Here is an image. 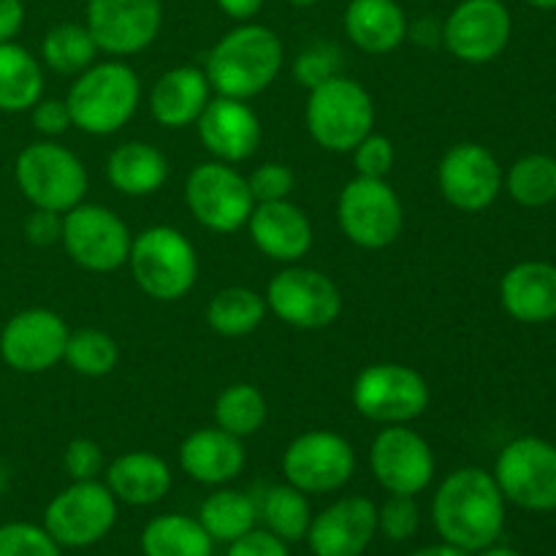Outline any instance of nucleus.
<instances>
[{
  "instance_id": "10",
  "label": "nucleus",
  "mask_w": 556,
  "mask_h": 556,
  "mask_svg": "<svg viewBox=\"0 0 556 556\" xmlns=\"http://www.w3.org/2000/svg\"><path fill=\"white\" fill-rule=\"evenodd\" d=\"M119 503L106 483L71 481L49 500L43 510V530L60 548H87L101 543L117 525Z\"/></svg>"
},
{
  "instance_id": "28",
  "label": "nucleus",
  "mask_w": 556,
  "mask_h": 556,
  "mask_svg": "<svg viewBox=\"0 0 556 556\" xmlns=\"http://www.w3.org/2000/svg\"><path fill=\"white\" fill-rule=\"evenodd\" d=\"M106 179L117 193L144 199L157 193L168 179V157L150 141L130 139L114 147L106 157Z\"/></svg>"
},
{
  "instance_id": "37",
  "label": "nucleus",
  "mask_w": 556,
  "mask_h": 556,
  "mask_svg": "<svg viewBox=\"0 0 556 556\" xmlns=\"http://www.w3.org/2000/svg\"><path fill=\"white\" fill-rule=\"evenodd\" d=\"M63 362L81 378H106L119 364V345L103 329H76L65 342Z\"/></svg>"
},
{
  "instance_id": "17",
  "label": "nucleus",
  "mask_w": 556,
  "mask_h": 556,
  "mask_svg": "<svg viewBox=\"0 0 556 556\" xmlns=\"http://www.w3.org/2000/svg\"><path fill=\"white\" fill-rule=\"evenodd\" d=\"M514 16L503 0H462L443 20V47L459 63L486 65L508 49Z\"/></svg>"
},
{
  "instance_id": "4",
  "label": "nucleus",
  "mask_w": 556,
  "mask_h": 556,
  "mask_svg": "<svg viewBox=\"0 0 556 556\" xmlns=\"http://www.w3.org/2000/svg\"><path fill=\"white\" fill-rule=\"evenodd\" d=\"M130 277L155 302H179L199 280V255L193 242L174 226H150L130 242Z\"/></svg>"
},
{
  "instance_id": "2",
  "label": "nucleus",
  "mask_w": 556,
  "mask_h": 556,
  "mask_svg": "<svg viewBox=\"0 0 556 556\" xmlns=\"http://www.w3.org/2000/svg\"><path fill=\"white\" fill-rule=\"evenodd\" d=\"M286 65V47L271 27L237 22L217 38L204 63L215 96L253 101L269 90Z\"/></svg>"
},
{
  "instance_id": "23",
  "label": "nucleus",
  "mask_w": 556,
  "mask_h": 556,
  "mask_svg": "<svg viewBox=\"0 0 556 556\" xmlns=\"http://www.w3.org/2000/svg\"><path fill=\"white\" fill-rule=\"evenodd\" d=\"M177 459L179 470L190 481L217 489L228 486L242 476L248 465V451H244V440L223 432L220 427H204L182 440Z\"/></svg>"
},
{
  "instance_id": "27",
  "label": "nucleus",
  "mask_w": 556,
  "mask_h": 556,
  "mask_svg": "<svg viewBox=\"0 0 556 556\" xmlns=\"http://www.w3.org/2000/svg\"><path fill=\"white\" fill-rule=\"evenodd\" d=\"M407 14L400 0H348L342 30L364 54H389L407 41Z\"/></svg>"
},
{
  "instance_id": "50",
  "label": "nucleus",
  "mask_w": 556,
  "mask_h": 556,
  "mask_svg": "<svg viewBox=\"0 0 556 556\" xmlns=\"http://www.w3.org/2000/svg\"><path fill=\"white\" fill-rule=\"evenodd\" d=\"M407 556H472V554L462 552V548L451 546V543H434V546H424V548H418V552H413Z\"/></svg>"
},
{
  "instance_id": "25",
  "label": "nucleus",
  "mask_w": 556,
  "mask_h": 556,
  "mask_svg": "<svg viewBox=\"0 0 556 556\" xmlns=\"http://www.w3.org/2000/svg\"><path fill=\"white\" fill-rule=\"evenodd\" d=\"M500 302L514 320L541 326L556 318V266L548 261H521L500 280Z\"/></svg>"
},
{
  "instance_id": "7",
  "label": "nucleus",
  "mask_w": 556,
  "mask_h": 556,
  "mask_svg": "<svg viewBox=\"0 0 556 556\" xmlns=\"http://www.w3.org/2000/svg\"><path fill=\"white\" fill-rule=\"evenodd\" d=\"M351 400L362 418L380 427H394L421 418L432 405V389L416 367L375 362L356 375Z\"/></svg>"
},
{
  "instance_id": "30",
  "label": "nucleus",
  "mask_w": 556,
  "mask_h": 556,
  "mask_svg": "<svg viewBox=\"0 0 556 556\" xmlns=\"http://www.w3.org/2000/svg\"><path fill=\"white\" fill-rule=\"evenodd\" d=\"M201 527L215 543H233L237 538L248 535L258 527V500L248 492L231 486H217L210 497L201 503L199 516Z\"/></svg>"
},
{
  "instance_id": "11",
  "label": "nucleus",
  "mask_w": 556,
  "mask_h": 556,
  "mask_svg": "<svg viewBox=\"0 0 556 556\" xmlns=\"http://www.w3.org/2000/svg\"><path fill=\"white\" fill-rule=\"evenodd\" d=\"M130 242H134V233L128 223L109 206L81 201L63 215L60 244L68 258L85 271L112 275L123 269L128 264Z\"/></svg>"
},
{
  "instance_id": "26",
  "label": "nucleus",
  "mask_w": 556,
  "mask_h": 556,
  "mask_svg": "<svg viewBox=\"0 0 556 556\" xmlns=\"http://www.w3.org/2000/svg\"><path fill=\"white\" fill-rule=\"evenodd\" d=\"M103 483L114 500L130 508H147L166 500L172 492L174 476L163 456L152 451H128L112 459L103 470Z\"/></svg>"
},
{
  "instance_id": "38",
  "label": "nucleus",
  "mask_w": 556,
  "mask_h": 556,
  "mask_svg": "<svg viewBox=\"0 0 556 556\" xmlns=\"http://www.w3.org/2000/svg\"><path fill=\"white\" fill-rule=\"evenodd\" d=\"M0 556H63V548L43 530V525L9 521L0 525Z\"/></svg>"
},
{
  "instance_id": "24",
  "label": "nucleus",
  "mask_w": 556,
  "mask_h": 556,
  "mask_svg": "<svg viewBox=\"0 0 556 556\" xmlns=\"http://www.w3.org/2000/svg\"><path fill=\"white\" fill-rule=\"evenodd\" d=\"M212 85L199 65H174L163 71L150 90V114L168 130H185L199 123L212 101Z\"/></svg>"
},
{
  "instance_id": "46",
  "label": "nucleus",
  "mask_w": 556,
  "mask_h": 556,
  "mask_svg": "<svg viewBox=\"0 0 556 556\" xmlns=\"http://www.w3.org/2000/svg\"><path fill=\"white\" fill-rule=\"evenodd\" d=\"M22 231H25L27 242L36 244V248H52V244L60 242V233H63V215L49 210H33L25 217Z\"/></svg>"
},
{
  "instance_id": "8",
  "label": "nucleus",
  "mask_w": 556,
  "mask_h": 556,
  "mask_svg": "<svg viewBox=\"0 0 556 556\" xmlns=\"http://www.w3.org/2000/svg\"><path fill=\"white\" fill-rule=\"evenodd\" d=\"M185 204L201 228L212 233H233L248 226L255 199L248 174L223 161H204L185 179Z\"/></svg>"
},
{
  "instance_id": "15",
  "label": "nucleus",
  "mask_w": 556,
  "mask_h": 556,
  "mask_svg": "<svg viewBox=\"0 0 556 556\" xmlns=\"http://www.w3.org/2000/svg\"><path fill=\"white\" fill-rule=\"evenodd\" d=\"M369 470L386 494L418 497L434 481V451L410 424L383 427L369 445Z\"/></svg>"
},
{
  "instance_id": "32",
  "label": "nucleus",
  "mask_w": 556,
  "mask_h": 556,
  "mask_svg": "<svg viewBox=\"0 0 556 556\" xmlns=\"http://www.w3.org/2000/svg\"><path fill=\"white\" fill-rule=\"evenodd\" d=\"M266 299L258 291L244 286H228L217 291L206 304V324L220 337H248L264 324Z\"/></svg>"
},
{
  "instance_id": "44",
  "label": "nucleus",
  "mask_w": 556,
  "mask_h": 556,
  "mask_svg": "<svg viewBox=\"0 0 556 556\" xmlns=\"http://www.w3.org/2000/svg\"><path fill=\"white\" fill-rule=\"evenodd\" d=\"M27 114H30L33 128H36L43 139H58V136L68 134V130L74 128L65 98L41 96L38 103H33V109Z\"/></svg>"
},
{
  "instance_id": "54",
  "label": "nucleus",
  "mask_w": 556,
  "mask_h": 556,
  "mask_svg": "<svg viewBox=\"0 0 556 556\" xmlns=\"http://www.w3.org/2000/svg\"><path fill=\"white\" fill-rule=\"evenodd\" d=\"M286 3L296 5V9H313V5H318L320 0H286Z\"/></svg>"
},
{
  "instance_id": "29",
  "label": "nucleus",
  "mask_w": 556,
  "mask_h": 556,
  "mask_svg": "<svg viewBox=\"0 0 556 556\" xmlns=\"http://www.w3.org/2000/svg\"><path fill=\"white\" fill-rule=\"evenodd\" d=\"M43 96V65L16 41L0 43V112H30Z\"/></svg>"
},
{
  "instance_id": "35",
  "label": "nucleus",
  "mask_w": 556,
  "mask_h": 556,
  "mask_svg": "<svg viewBox=\"0 0 556 556\" xmlns=\"http://www.w3.org/2000/svg\"><path fill=\"white\" fill-rule=\"evenodd\" d=\"M212 416H215V427H220L223 432L248 440L264 429L269 405L253 383H231L217 394Z\"/></svg>"
},
{
  "instance_id": "36",
  "label": "nucleus",
  "mask_w": 556,
  "mask_h": 556,
  "mask_svg": "<svg viewBox=\"0 0 556 556\" xmlns=\"http://www.w3.org/2000/svg\"><path fill=\"white\" fill-rule=\"evenodd\" d=\"M503 190H508L516 204L530 206V210L552 204L556 201V157L546 152L519 157L505 172Z\"/></svg>"
},
{
  "instance_id": "9",
  "label": "nucleus",
  "mask_w": 556,
  "mask_h": 556,
  "mask_svg": "<svg viewBox=\"0 0 556 556\" xmlns=\"http://www.w3.org/2000/svg\"><path fill=\"white\" fill-rule=\"evenodd\" d=\"M337 223L351 244L362 250H383L400 239L405 228V206L389 179L353 177L337 199Z\"/></svg>"
},
{
  "instance_id": "43",
  "label": "nucleus",
  "mask_w": 556,
  "mask_h": 556,
  "mask_svg": "<svg viewBox=\"0 0 556 556\" xmlns=\"http://www.w3.org/2000/svg\"><path fill=\"white\" fill-rule=\"evenodd\" d=\"M106 465L109 462L101 443L90 438L71 440L63 451V467L71 481H98L103 470H106Z\"/></svg>"
},
{
  "instance_id": "18",
  "label": "nucleus",
  "mask_w": 556,
  "mask_h": 556,
  "mask_svg": "<svg viewBox=\"0 0 556 556\" xmlns=\"http://www.w3.org/2000/svg\"><path fill=\"white\" fill-rule=\"evenodd\" d=\"M68 324L49 307H27L11 315L0 329V358L22 375H41L65 356Z\"/></svg>"
},
{
  "instance_id": "55",
  "label": "nucleus",
  "mask_w": 556,
  "mask_h": 556,
  "mask_svg": "<svg viewBox=\"0 0 556 556\" xmlns=\"http://www.w3.org/2000/svg\"><path fill=\"white\" fill-rule=\"evenodd\" d=\"M410 3H427V0H410Z\"/></svg>"
},
{
  "instance_id": "3",
  "label": "nucleus",
  "mask_w": 556,
  "mask_h": 556,
  "mask_svg": "<svg viewBox=\"0 0 556 556\" xmlns=\"http://www.w3.org/2000/svg\"><path fill=\"white\" fill-rule=\"evenodd\" d=\"M71 123L87 136L119 134L141 103V79L125 60H96L68 87Z\"/></svg>"
},
{
  "instance_id": "20",
  "label": "nucleus",
  "mask_w": 556,
  "mask_h": 556,
  "mask_svg": "<svg viewBox=\"0 0 556 556\" xmlns=\"http://www.w3.org/2000/svg\"><path fill=\"white\" fill-rule=\"evenodd\" d=\"M378 535V505L362 494H348L313 514L307 548L313 556H364Z\"/></svg>"
},
{
  "instance_id": "13",
  "label": "nucleus",
  "mask_w": 556,
  "mask_h": 556,
  "mask_svg": "<svg viewBox=\"0 0 556 556\" xmlns=\"http://www.w3.org/2000/svg\"><path fill=\"white\" fill-rule=\"evenodd\" d=\"M286 483L299 492L334 494L356 472V448L331 429H309L286 445L280 459Z\"/></svg>"
},
{
  "instance_id": "5",
  "label": "nucleus",
  "mask_w": 556,
  "mask_h": 556,
  "mask_svg": "<svg viewBox=\"0 0 556 556\" xmlns=\"http://www.w3.org/2000/svg\"><path fill=\"white\" fill-rule=\"evenodd\" d=\"M304 123L320 150L342 155L375 130V101L367 87L337 74L307 90Z\"/></svg>"
},
{
  "instance_id": "33",
  "label": "nucleus",
  "mask_w": 556,
  "mask_h": 556,
  "mask_svg": "<svg viewBox=\"0 0 556 556\" xmlns=\"http://www.w3.org/2000/svg\"><path fill=\"white\" fill-rule=\"evenodd\" d=\"M96 38L85 22H60L49 27L41 41V65L60 76H79L98 60Z\"/></svg>"
},
{
  "instance_id": "14",
  "label": "nucleus",
  "mask_w": 556,
  "mask_h": 556,
  "mask_svg": "<svg viewBox=\"0 0 556 556\" xmlns=\"http://www.w3.org/2000/svg\"><path fill=\"white\" fill-rule=\"evenodd\" d=\"M494 481L505 503L532 514L556 510V445L543 438H516L494 462Z\"/></svg>"
},
{
  "instance_id": "49",
  "label": "nucleus",
  "mask_w": 556,
  "mask_h": 556,
  "mask_svg": "<svg viewBox=\"0 0 556 556\" xmlns=\"http://www.w3.org/2000/svg\"><path fill=\"white\" fill-rule=\"evenodd\" d=\"M217 9L233 22H253L261 14L266 0H215Z\"/></svg>"
},
{
  "instance_id": "47",
  "label": "nucleus",
  "mask_w": 556,
  "mask_h": 556,
  "mask_svg": "<svg viewBox=\"0 0 556 556\" xmlns=\"http://www.w3.org/2000/svg\"><path fill=\"white\" fill-rule=\"evenodd\" d=\"M407 41L424 49L443 47V22L434 20V16H421V20L407 22Z\"/></svg>"
},
{
  "instance_id": "12",
  "label": "nucleus",
  "mask_w": 556,
  "mask_h": 556,
  "mask_svg": "<svg viewBox=\"0 0 556 556\" xmlns=\"http://www.w3.org/2000/svg\"><path fill=\"white\" fill-rule=\"evenodd\" d=\"M266 309L299 331L329 329L342 315V291L329 275L309 266L291 264L266 286Z\"/></svg>"
},
{
  "instance_id": "41",
  "label": "nucleus",
  "mask_w": 556,
  "mask_h": 556,
  "mask_svg": "<svg viewBox=\"0 0 556 556\" xmlns=\"http://www.w3.org/2000/svg\"><path fill=\"white\" fill-rule=\"evenodd\" d=\"M248 185L255 204L282 201V199H291L293 188H296V174H293V168L288 166V163L266 161V163H258V166L248 174Z\"/></svg>"
},
{
  "instance_id": "52",
  "label": "nucleus",
  "mask_w": 556,
  "mask_h": 556,
  "mask_svg": "<svg viewBox=\"0 0 556 556\" xmlns=\"http://www.w3.org/2000/svg\"><path fill=\"white\" fill-rule=\"evenodd\" d=\"M532 9H541V11H556V0H527Z\"/></svg>"
},
{
  "instance_id": "39",
  "label": "nucleus",
  "mask_w": 556,
  "mask_h": 556,
  "mask_svg": "<svg viewBox=\"0 0 556 556\" xmlns=\"http://www.w3.org/2000/svg\"><path fill=\"white\" fill-rule=\"evenodd\" d=\"M337 74H342V54L329 41L309 43L293 60V79L307 87V90H313L320 81L331 79Z\"/></svg>"
},
{
  "instance_id": "22",
  "label": "nucleus",
  "mask_w": 556,
  "mask_h": 556,
  "mask_svg": "<svg viewBox=\"0 0 556 556\" xmlns=\"http://www.w3.org/2000/svg\"><path fill=\"white\" fill-rule=\"evenodd\" d=\"M244 228H248L255 250L282 266L299 264L313 250L315 242L313 223H309L307 212L293 204L291 199L255 204Z\"/></svg>"
},
{
  "instance_id": "42",
  "label": "nucleus",
  "mask_w": 556,
  "mask_h": 556,
  "mask_svg": "<svg viewBox=\"0 0 556 556\" xmlns=\"http://www.w3.org/2000/svg\"><path fill=\"white\" fill-rule=\"evenodd\" d=\"M351 157L358 177L389 179L391 168H394V161H396L394 141H391L389 136H380L372 130L367 139H362L356 147H353Z\"/></svg>"
},
{
  "instance_id": "51",
  "label": "nucleus",
  "mask_w": 556,
  "mask_h": 556,
  "mask_svg": "<svg viewBox=\"0 0 556 556\" xmlns=\"http://www.w3.org/2000/svg\"><path fill=\"white\" fill-rule=\"evenodd\" d=\"M481 556H521V554L514 552V548H508V546H489V548H483Z\"/></svg>"
},
{
  "instance_id": "1",
  "label": "nucleus",
  "mask_w": 556,
  "mask_h": 556,
  "mask_svg": "<svg viewBox=\"0 0 556 556\" xmlns=\"http://www.w3.org/2000/svg\"><path fill=\"white\" fill-rule=\"evenodd\" d=\"M432 525L440 541L467 554L494 546L505 527V497L483 467H459L432 497Z\"/></svg>"
},
{
  "instance_id": "21",
  "label": "nucleus",
  "mask_w": 556,
  "mask_h": 556,
  "mask_svg": "<svg viewBox=\"0 0 556 556\" xmlns=\"http://www.w3.org/2000/svg\"><path fill=\"white\" fill-rule=\"evenodd\" d=\"M201 147L210 152L212 161L237 163L250 161L261 147V119L248 101L212 96L206 109L195 123Z\"/></svg>"
},
{
  "instance_id": "31",
  "label": "nucleus",
  "mask_w": 556,
  "mask_h": 556,
  "mask_svg": "<svg viewBox=\"0 0 556 556\" xmlns=\"http://www.w3.org/2000/svg\"><path fill=\"white\" fill-rule=\"evenodd\" d=\"M212 543L201 521L185 514L155 516L139 538L144 556H212Z\"/></svg>"
},
{
  "instance_id": "40",
  "label": "nucleus",
  "mask_w": 556,
  "mask_h": 556,
  "mask_svg": "<svg viewBox=\"0 0 556 556\" xmlns=\"http://www.w3.org/2000/svg\"><path fill=\"white\" fill-rule=\"evenodd\" d=\"M421 527V510H418L416 497L405 494H389L378 505V532L386 541H410Z\"/></svg>"
},
{
  "instance_id": "45",
  "label": "nucleus",
  "mask_w": 556,
  "mask_h": 556,
  "mask_svg": "<svg viewBox=\"0 0 556 556\" xmlns=\"http://www.w3.org/2000/svg\"><path fill=\"white\" fill-rule=\"evenodd\" d=\"M226 556H291V552H288L286 541L271 535V532L264 530V527H255V530H250L248 535L228 543Z\"/></svg>"
},
{
  "instance_id": "19",
  "label": "nucleus",
  "mask_w": 556,
  "mask_h": 556,
  "mask_svg": "<svg viewBox=\"0 0 556 556\" xmlns=\"http://www.w3.org/2000/svg\"><path fill=\"white\" fill-rule=\"evenodd\" d=\"M87 30L109 58L144 52L163 27V0H87Z\"/></svg>"
},
{
  "instance_id": "48",
  "label": "nucleus",
  "mask_w": 556,
  "mask_h": 556,
  "mask_svg": "<svg viewBox=\"0 0 556 556\" xmlns=\"http://www.w3.org/2000/svg\"><path fill=\"white\" fill-rule=\"evenodd\" d=\"M25 3L22 0H0V43L14 41L25 27Z\"/></svg>"
},
{
  "instance_id": "16",
  "label": "nucleus",
  "mask_w": 556,
  "mask_h": 556,
  "mask_svg": "<svg viewBox=\"0 0 556 556\" xmlns=\"http://www.w3.org/2000/svg\"><path fill=\"white\" fill-rule=\"evenodd\" d=\"M503 166L489 147L459 141L438 163V190L454 210L476 215L489 210L503 193Z\"/></svg>"
},
{
  "instance_id": "6",
  "label": "nucleus",
  "mask_w": 556,
  "mask_h": 556,
  "mask_svg": "<svg viewBox=\"0 0 556 556\" xmlns=\"http://www.w3.org/2000/svg\"><path fill=\"white\" fill-rule=\"evenodd\" d=\"M14 179L33 210H49L60 215L81 204L90 188V174L81 157L54 139L22 147L14 163Z\"/></svg>"
},
{
  "instance_id": "53",
  "label": "nucleus",
  "mask_w": 556,
  "mask_h": 556,
  "mask_svg": "<svg viewBox=\"0 0 556 556\" xmlns=\"http://www.w3.org/2000/svg\"><path fill=\"white\" fill-rule=\"evenodd\" d=\"M5 489H9V470H5V465L0 462V494H3Z\"/></svg>"
},
{
  "instance_id": "34",
  "label": "nucleus",
  "mask_w": 556,
  "mask_h": 556,
  "mask_svg": "<svg viewBox=\"0 0 556 556\" xmlns=\"http://www.w3.org/2000/svg\"><path fill=\"white\" fill-rule=\"evenodd\" d=\"M258 521H264V530L277 535L286 543H299L307 538L313 508L309 497L299 492L291 483H277L264 492L258 500Z\"/></svg>"
}]
</instances>
